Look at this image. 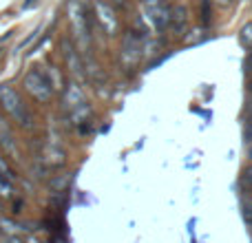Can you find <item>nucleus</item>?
Returning <instances> with one entry per match:
<instances>
[{
	"instance_id": "f257e3e1",
	"label": "nucleus",
	"mask_w": 252,
	"mask_h": 243,
	"mask_svg": "<svg viewBox=\"0 0 252 243\" xmlns=\"http://www.w3.org/2000/svg\"><path fill=\"white\" fill-rule=\"evenodd\" d=\"M0 102H2V109L11 115L18 124L29 126V113H27V106L22 104L20 95H18L13 89H2V95H0Z\"/></svg>"
},
{
	"instance_id": "ddd939ff",
	"label": "nucleus",
	"mask_w": 252,
	"mask_h": 243,
	"mask_svg": "<svg viewBox=\"0 0 252 243\" xmlns=\"http://www.w3.org/2000/svg\"><path fill=\"white\" fill-rule=\"evenodd\" d=\"M111 2H115V4H124V0H111Z\"/></svg>"
},
{
	"instance_id": "f8f14e48",
	"label": "nucleus",
	"mask_w": 252,
	"mask_h": 243,
	"mask_svg": "<svg viewBox=\"0 0 252 243\" xmlns=\"http://www.w3.org/2000/svg\"><path fill=\"white\" fill-rule=\"evenodd\" d=\"M2 243H22V241L18 239V237H4Z\"/></svg>"
},
{
	"instance_id": "20e7f679",
	"label": "nucleus",
	"mask_w": 252,
	"mask_h": 243,
	"mask_svg": "<svg viewBox=\"0 0 252 243\" xmlns=\"http://www.w3.org/2000/svg\"><path fill=\"white\" fill-rule=\"evenodd\" d=\"M142 58V44H139V33L128 31V35L124 38L122 44V62L126 66H135Z\"/></svg>"
},
{
	"instance_id": "6e6552de",
	"label": "nucleus",
	"mask_w": 252,
	"mask_h": 243,
	"mask_svg": "<svg viewBox=\"0 0 252 243\" xmlns=\"http://www.w3.org/2000/svg\"><path fill=\"white\" fill-rule=\"evenodd\" d=\"M213 20V11H210V0H201V25L208 27Z\"/></svg>"
},
{
	"instance_id": "1a4fd4ad",
	"label": "nucleus",
	"mask_w": 252,
	"mask_h": 243,
	"mask_svg": "<svg viewBox=\"0 0 252 243\" xmlns=\"http://www.w3.org/2000/svg\"><path fill=\"white\" fill-rule=\"evenodd\" d=\"M239 38H241V42H244L246 47H250V49H252V22H248V25L241 27Z\"/></svg>"
},
{
	"instance_id": "7ed1b4c3",
	"label": "nucleus",
	"mask_w": 252,
	"mask_h": 243,
	"mask_svg": "<svg viewBox=\"0 0 252 243\" xmlns=\"http://www.w3.org/2000/svg\"><path fill=\"white\" fill-rule=\"evenodd\" d=\"M95 18H97V22H100V27L104 29L106 35H115V33H118L120 22H118V16H115V9L111 7V4L97 0V2H95Z\"/></svg>"
},
{
	"instance_id": "423d86ee",
	"label": "nucleus",
	"mask_w": 252,
	"mask_h": 243,
	"mask_svg": "<svg viewBox=\"0 0 252 243\" xmlns=\"http://www.w3.org/2000/svg\"><path fill=\"white\" fill-rule=\"evenodd\" d=\"M82 102V91L78 89V84H69V91H66V106L69 109H78Z\"/></svg>"
},
{
	"instance_id": "4468645a",
	"label": "nucleus",
	"mask_w": 252,
	"mask_h": 243,
	"mask_svg": "<svg viewBox=\"0 0 252 243\" xmlns=\"http://www.w3.org/2000/svg\"><path fill=\"white\" fill-rule=\"evenodd\" d=\"M248 91L252 93V80H250V82H248Z\"/></svg>"
},
{
	"instance_id": "0eeeda50",
	"label": "nucleus",
	"mask_w": 252,
	"mask_h": 243,
	"mask_svg": "<svg viewBox=\"0 0 252 243\" xmlns=\"http://www.w3.org/2000/svg\"><path fill=\"white\" fill-rule=\"evenodd\" d=\"M13 179L4 177V175H0V197H4V199H9V197L13 195V186H11Z\"/></svg>"
},
{
	"instance_id": "9d476101",
	"label": "nucleus",
	"mask_w": 252,
	"mask_h": 243,
	"mask_svg": "<svg viewBox=\"0 0 252 243\" xmlns=\"http://www.w3.org/2000/svg\"><path fill=\"white\" fill-rule=\"evenodd\" d=\"M0 230H2L7 237H16L18 226L13 221H9V219H0Z\"/></svg>"
},
{
	"instance_id": "f03ea898",
	"label": "nucleus",
	"mask_w": 252,
	"mask_h": 243,
	"mask_svg": "<svg viewBox=\"0 0 252 243\" xmlns=\"http://www.w3.org/2000/svg\"><path fill=\"white\" fill-rule=\"evenodd\" d=\"M25 87L38 102H49L51 100L53 87H51V82L44 78L42 71H31V73L25 78Z\"/></svg>"
},
{
	"instance_id": "39448f33",
	"label": "nucleus",
	"mask_w": 252,
	"mask_h": 243,
	"mask_svg": "<svg viewBox=\"0 0 252 243\" xmlns=\"http://www.w3.org/2000/svg\"><path fill=\"white\" fill-rule=\"evenodd\" d=\"M168 27H170V29H173L177 35L186 33V29H188V9L184 7V4H175V7H170Z\"/></svg>"
},
{
	"instance_id": "2eb2a0df",
	"label": "nucleus",
	"mask_w": 252,
	"mask_h": 243,
	"mask_svg": "<svg viewBox=\"0 0 252 243\" xmlns=\"http://www.w3.org/2000/svg\"><path fill=\"white\" fill-rule=\"evenodd\" d=\"M223 2H226V4H230V2H232V0H223Z\"/></svg>"
},
{
	"instance_id": "9b49d317",
	"label": "nucleus",
	"mask_w": 252,
	"mask_h": 243,
	"mask_svg": "<svg viewBox=\"0 0 252 243\" xmlns=\"http://www.w3.org/2000/svg\"><path fill=\"white\" fill-rule=\"evenodd\" d=\"M0 175H4V177H9V179H13V175L9 173V166H7V161L2 159V155H0Z\"/></svg>"
}]
</instances>
